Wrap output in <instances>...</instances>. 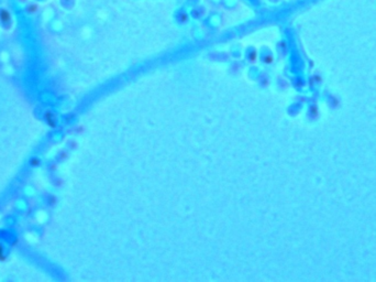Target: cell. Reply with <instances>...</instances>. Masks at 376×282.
<instances>
[{
    "label": "cell",
    "instance_id": "1",
    "mask_svg": "<svg viewBox=\"0 0 376 282\" xmlns=\"http://www.w3.org/2000/svg\"><path fill=\"white\" fill-rule=\"evenodd\" d=\"M0 22L4 25H9L11 22V13L6 9H0Z\"/></svg>",
    "mask_w": 376,
    "mask_h": 282
},
{
    "label": "cell",
    "instance_id": "2",
    "mask_svg": "<svg viewBox=\"0 0 376 282\" xmlns=\"http://www.w3.org/2000/svg\"><path fill=\"white\" fill-rule=\"evenodd\" d=\"M36 10H38V6H35V4H30L27 9V11L30 12V13H33V12H35Z\"/></svg>",
    "mask_w": 376,
    "mask_h": 282
},
{
    "label": "cell",
    "instance_id": "3",
    "mask_svg": "<svg viewBox=\"0 0 376 282\" xmlns=\"http://www.w3.org/2000/svg\"><path fill=\"white\" fill-rule=\"evenodd\" d=\"M21 1H24V0H21Z\"/></svg>",
    "mask_w": 376,
    "mask_h": 282
}]
</instances>
